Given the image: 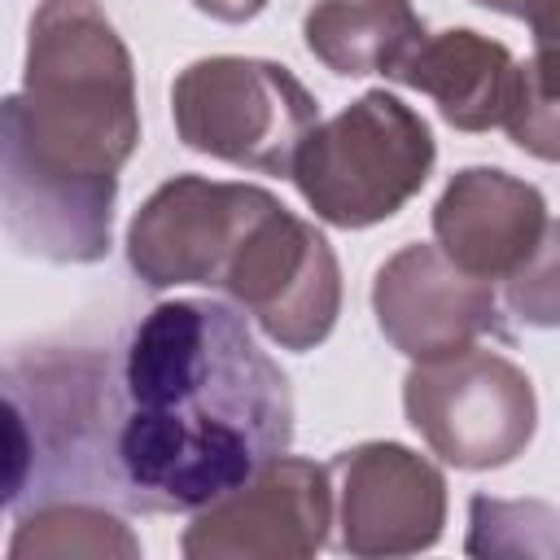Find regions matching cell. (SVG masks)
<instances>
[{
  "label": "cell",
  "instance_id": "cell-1",
  "mask_svg": "<svg viewBox=\"0 0 560 560\" xmlns=\"http://www.w3.org/2000/svg\"><path fill=\"white\" fill-rule=\"evenodd\" d=\"M118 468L131 512H201L293 442V389L210 298L158 302L122 350Z\"/></svg>",
  "mask_w": 560,
  "mask_h": 560
},
{
  "label": "cell",
  "instance_id": "cell-2",
  "mask_svg": "<svg viewBox=\"0 0 560 560\" xmlns=\"http://www.w3.org/2000/svg\"><path fill=\"white\" fill-rule=\"evenodd\" d=\"M140 144L136 70L101 0H39L22 92L0 109L4 236L44 262H101L118 171Z\"/></svg>",
  "mask_w": 560,
  "mask_h": 560
},
{
  "label": "cell",
  "instance_id": "cell-3",
  "mask_svg": "<svg viewBox=\"0 0 560 560\" xmlns=\"http://www.w3.org/2000/svg\"><path fill=\"white\" fill-rule=\"evenodd\" d=\"M122 411V363H114L109 350L39 346L9 354L4 508L13 516L61 499L127 508V481L118 468Z\"/></svg>",
  "mask_w": 560,
  "mask_h": 560
},
{
  "label": "cell",
  "instance_id": "cell-4",
  "mask_svg": "<svg viewBox=\"0 0 560 560\" xmlns=\"http://www.w3.org/2000/svg\"><path fill=\"white\" fill-rule=\"evenodd\" d=\"M438 144L429 122L394 92L372 88L341 114L315 122L289 179L315 219L332 228H372L394 219L429 179Z\"/></svg>",
  "mask_w": 560,
  "mask_h": 560
},
{
  "label": "cell",
  "instance_id": "cell-5",
  "mask_svg": "<svg viewBox=\"0 0 560 560\" xmlns=\"http://www.w3.org/2000/svg\"><path fill=\"white\" fill-rule=\"evenodd\" d=\"M171 118L188 149L258 171L289 175L302 140L319 122L306 83L258 57H201L171 83Z\"/></svg>",
  "mask_w": 560,
  "mask_h": 560
},
{
  "label": "cell",
  "instance_id": "cell-6",
  "mask_svg": "<svg viewBox=\"0 0 560 560\" xmlns=\"http://www.w3.org/2000/svg\"><path fill=\"white\" fill-rule=\"evenodd\" d=\"M402 411L438 459L468 472L512 464L538 429L534 381L486 346L416 363L402 381Z\"/></svg>",
  "mask_w": 560,
  "mask_h": 560
},
{
  "label": "cell",
  "instance_id": "cell-7",
  "mask_svg": "<svg viewBox=\"0 0 560 560\" xmlns=\"http://www.w3.org/2000/svg\"><path fill=\"white\" fill-rule=\"evenodd\" d=\"M280 201L258 184L175 175L127 223V262L144 289H219L236 249Z\"/></svg>",
  "mask_w": 560,
  "mask_h": 560
},
{
  "label": "cell",
  "instance_id": "cell-8",
  "mask_svg": "<svg viewBox=\"0 0 560 560\" xmlns=\"http://www.w3.org/2000/svg\"><path fill=\"white\" fill-rule=\"evenodd\" d=\"M219 289L293 354L315 350L341 315V267L328 236L284 206L258 219Z\"/></svg>",
  "mask_w": 560,
  "mask_h": 560
},
{
  "label": "cell",
  "instance_id": "cell-9",
  "mask_svg": "<svg viewBox=\"0 0 560 560\" xmlns=\"http://www.w3.org/2000/svg\"><path fill=\"white\" fill-rule=\"evenodd\" d=\"M332 508L328 468L276 455L249 481L192 512L179 551L188 560H302L324 547Z\"/></svg>",
  "mask_w": 560,
  "mask_h": 560
},
{
  "label": "cell",
  "instance_id": "cell-10",
  "mask_svg": "<svg viewBox=\"0 0 560 560\" xmlns=\"http://www.w3.org/2000/svg\"><path fill=\"white\" fill-rule=\"evenodd\" d=\"M372 315L381 337L411 363L472 350L481 337H512L490 280L451 262L442 245L420 241L402 245L376 267Z\"/></svg>",
  "mask_w": 560,
  "mask_h": 560
},
{
  "label": "cell",
  "instance_id": "cell-11",
  "mask_svg": "<svg viewBox=\"0 0 560 560\" xmlns=\"http://www.w3.org/2000/svg\"><path fill=\"white\" fill-rule=\"evenodd\" d=\"M337 547L350 556H416L442 538L446 477L402 442H359L328 464Z\"/></svg>",
  "mask_w": 560,
  "mask_h": 560
},
{
  "label": "cell",
  "instance_id": "cell-12",
  "mask_svg": "<svg viewBox=\"0 0 560 560\" xmlns=\"http://www.w3.org/2000/svg\"><path fill=\"white\" fill-rule=\"evenodd\" d=\"M547 201L499 166H464L433 206V236L451 262L481 280H508L542 241Z\"/></svg>",
  "mask_w": 560,
  "mask_h": 560
},
{
  "label": "cell",
  "instance_id": "cell-13",
  "mask_svg": "<svg viewBox=\"0 0 560 560\" xmlns=\"http://www.w3.org/2000/svg\"><path fill=\"white\" fill-rule=\"evenodd\" d=\"M394 83L433 96L438 114L459 131H490L503 127L516 92H521V61L508 44L477 35L468 26H451L429 35L394 74Z\"/></svg>",
  "mask_w": 560,
  "mask_h": 560
},
{
  "label": "cell",
  "instance_id": "cell-14",
  "mask_svg": "<svg viewBox=\"0 0 560 560\" xmlns=\"http://www.w3.org/2000/svg\"><path fill=\"white\" fill-rule=\"evenodd\" d=\"M302 35L311 57L346 79H394L398 66L429 39L411 0H315L302 18Z\"/></svg>",
  "mask_w": 560,
  "mask_h": 560
},
{
  "label": "cell",
  "instance_id": "cell-15",
  "mask_svg": "<svg viewBox=\"0 0 560 560\" xmlns=\"http://www.w3.org/2000/svg\"><path fill=\"white\" fill-rule=\"evenodd\" d=\"M35 556H140L136 534L92 499H61L39 503L18 516L9 560H35Z\"/></svg>",
  "mask_w": 560,
  "mask_h": 560
},
{
  "label": "cell",
  "instance_id": "cell-16",
  "mask_svg": "<svg viewBox=\"0 0 560 560\" xmlns=\"http://www.w3.org/2000/svg\"><path fill=\"white\" fill-rule=\"evenodd\" d=\"M468 525V556H560V512L538 499L508 503L472 494Z\"/></svg>",
  "mask_w": 560,
  "mask_h": 560
},
{
  "label": "cell",
  "instance_id": "cell-17",
  "mask_svg": "<svg viewBox=\"0 0 560 560\" xmlns=\"http://www.w3.org/2000/svg\"><path fill=\"white\" fill-rule=\"evenodd\" d=\"M503 306L529 328H560V219H547L534 254L503 280Z\"/></svg>",
  "mask_w": 560,
  "mask_h": 560
},
{
  "label": "cell",
  "instance_id": "cell-18",
  "mask_svg": "<svg viewBox=\"0 0 560 560\" xmlns=\"http://www.w3.org/2000/svg\"><path fill=\"white\" fill-rule=\"evenodd\" d=\"M503 131L529 158L560 162V83L529 74L521 61V92H516V105H512Z\"/></svg>",
  "mask_w": 560,
  "mask_h": 560
},
{
  "label": "cell",
  "instance_id": "cell-19",
  "mask_svg": "<svg viewBox=\"0 0 560 560\" xmlns=\"http://www.w3.org/2000/svg\"><path fill=\"white\" fill-rule=\"evenodd\" d=\"M534 35V57L525 61L542 79H560V0H521V13Z\"/></svg>",
  "mask_w": 560,
  "mask_h": 560
},
{
  "label": "cell",
  "instance_id": "cell-20",
  "mask_svg": "<svg viewBox=\"0 0 560 560\" xmlns=\"http://www.w3.org/2000/svg\"><path fill=\"white\" fill-rule=\"evenodd\" d=\"M267 4H271V0H192L197 13H206V18H214V22H228V26L258 18Z\"/></svg>",
  "mask_w": 560,
  "mask_h": 560
},
{
  "label": "cell",
  "instance_id": "cell-21",
  "mask_svg": "<svg viewBox=\"0 0 560 560\" xmlns=\"http://www.w3.org/2000/svg\"><path fill=\"white\" fill-rule=\"evenodd\" d=\"M481 9H494V13H521V0H472Z\"/></svg>",
  "mask_w": 560,
  "mask_h": 560
}]
</instances>
